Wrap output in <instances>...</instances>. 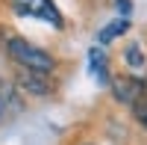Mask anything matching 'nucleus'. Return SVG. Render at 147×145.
<instances>
[{
  "mask_svg": "<svg viewBox=\"0 0 147 145\" xmlns=\"http://www.w3.org/2000/svg\"><path fill=\"white\" fill-rule=\"evenodd\" d=\"M6 53L12 56V62L21 65V68H32V71H41V74H53L56 68V59L41 51V47L30 44L27 39H21V36H9L6 39Z\"/></svg>",
  "mask_w": 147,
  "mask_h": 145,
  "instance_id": "nucleus-1",
  "label": "nucleus"
},
{
  "mask_svg": "<svg viewBox=\"0 0 147 145\" xmlns=\"http://www.w3.org/2000/svg\"><path fill=\"white\" fill-rule=\"evenodd\" d=\"M9 6L24 18H38V21L50 24L56 30L65 27V18H62V12H59V6L53 0H9Z\"/></svg>",
  "mask_w": 147,
  "mask_h": 145,
  "instance_id": "nucleus-2",
  "label": "nucleus"
},
{
  "mask_svg": "<svg viewBox=\"0 0 147 145\" xmlns=\"http://www.w3.org/2000/svg\"><path fill=\"white\" fill-rule=\"evenodd\" d=\"M109 86H112V95L121 101V104H127L132 107L136 101H141L144 95H147V83L136 74H121V77H112L109 80Z\"/></svg>",
  "mask_w": 147,
  "mask_h": 145,
  "instance_id": "nucleus-3",
  "label": "nucleus"
},
{
  "mask_svg": "<svg viewBox=\"0 0 147 145\" xmlns=\"http://www.w3.org/2000/svg\"><path fill=\"white\" fill-rule=\"evenodd\" d=\"M15 80H18V86L24 92H30V95H38V98H44V95H53V83L47 74H41V71H32V68H21L15 71Z\"/></svg>",
  "mask_w": 147,
  "mask_h": 145,
  "instance_id": "nucleus-4",
  "label": "nucleus"
},
{
  "mask_svg": "<svg viewBox=\"0 0 147 145\" xmlns=\"http://www.w3.org/2000/svg\"><path fill=\"white\" fill-rule=\"evenodd\" d=\"M88 68H91V74L97 77V83L109 86V80H112V77H109V59H106V53H103L100 44L88 51Z\"/></svg>",
  "mask_w": 147,
  "mask_h": 145,
  "instance_id": "nucleus-5",
  "label": "nucleus"
},
{
  "mask_svg": "<svg viewBox=\"0 0 147 145\" xmlns=\"http://www.w3.org/2000/svg\"><path fill=\"white\" fill-rule=\"evenodd\" d=\"M124 62H127L129 71H136V74H141V71L147 68V56H144V51H141L138 42H129L124 47Z\"/></svg>",
  "mask_w": 147,
  "mask_h": 145,
  "instance_id": "nucleus-6",
  "label": "nucleus"
},
{
  "mask_svg": "<svg viewBox=\"0 0 147 145\" xmlns=\"http://www.w3.org/2000/svg\"><path fill=\"white\" fill-rule=\"evenodd\" d=\"M127 30H129V18L121 15V18H115V21H109L106 27L97 33V42H100V44H109V42H115L118 36H124Z\"/></svg>",
  "mask_w": 147,
  "mask_h": 145,
  "instance_id": "nucleus-7",
  "label": "nucleus"
},
{
  "mask_svg": "<svg viewBox=\"0 0 147 145\" xmlns=\"http://www.w3.org/2000/svg\"><path fill=\"white\" fill-rule=\"evenodd\" d=\"M132 118H136V122L147 130V95H144L141 101H136V104H132Z\"/></svg>",
  "mask_w": 147,
  "mask_h": 145,
  "instance_id": "nucleus-8",
  "label": "nucleus"
},
{
  "mask_svg": "<svg viewBox=\"0 0 147 145\" xmlns=\"http://www.w3.org/2000/svg\"><path fill=\"white\" fill-rule=\"evenodd\" d=\"M118 9H121V15H124V18H129V12H132V3H129V0H118Z\"/></svg>",
  "mask_w": 147,
  "mask_h": 145,
  "instance_id": "nucleus-9",
  "label": "nucleus"
}]
</instances>
